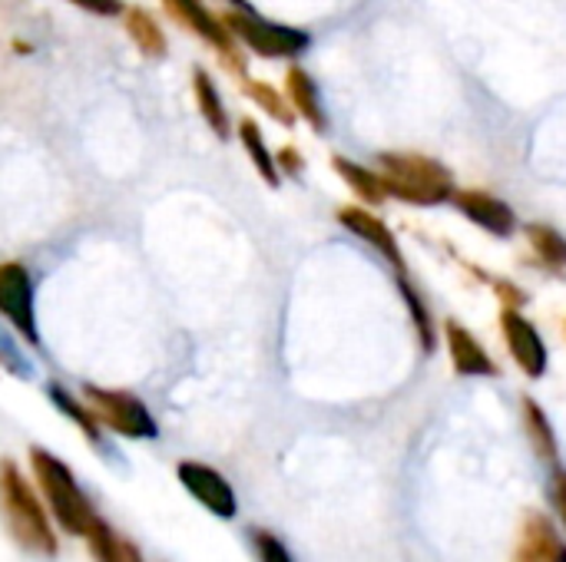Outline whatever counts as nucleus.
<instances>
[{
    "instance_id": "20e7f679",
    "label": "nucleus",
    "mask_w": 566,
    "mask_h": 562,
    "mask_svg": "<svg viewBox=\"0 0 566 562\" xmlns=\"http://www.w3.org/2000/svg\"><path fill=\"white\" fill-rule=\"evenodd\" d=\"M222 20H226L229 33L245 50H252L255 56H265V60H292V56H302L308 50V43H312L305 30L289 26V23H275V20H265L255 10H249V7L229 10V13H222Z\"/></svg>"
},
{
    "instance_id": "ddd939ff",
    "label": "nucleus",
    "mask_w": 566,
    "mask_h": 562,
    "mask_svg": "<svg viewBox=\"0 0 566 562\" xmlns=\"http://www.w3.org/2000/svg\"><path fill=\"white\" fill-rule=\"evenodd\" d=\"M444 344H448L451 364L461 378H497L501 374L491 351L461 321H444Z\"/></svg>"
},
{
    "instance_id": "c756f323",
    "label": "nucleus",
    "mask_w": 566,
    "mask_h": 562,
    "mask_svg": "<svg viewBox=\"0 0 566 562\" xmlns=\"http://www.w3.org/2000/svg\"><path fill=\"white\" fill-rule=\"evenodd\" d=\"M564 335H566V325H564Z\"/></svg>"
},
{
    "instance_id": "cd10ccee",
    "label": "nucleus",
    "mask_w": 566,
    "mask_h": 562,
    "mask_svg": "<svg viewBox=\"0 0 566 562\" xmlns=\"http://www.w3.org/2000/svg\"><path fill=\"white\" fill-rule=\"evenodd\" d=\"M275 162H279V172H285V176H302V169H305V159L295 146H282L275 152Z\"/></svg>"
},
{
    "instance_id": "9b49d317",
    "label": "nucleus",
    "mask_w": 566,
    "mask_h": 562,
    "mask_svg": "<svg viewBox=\"0 0 566 562\" xmlns=\"http://www.w3.org/2000/svg\"><path fill=\"white\" fill-rule=\"evenodd\" d=\"M451 205L481 232L494 235V238H514L517 232V212L514 205H507L501 195L488 192V189H454Z\"/></svg>"
},
{
    "instance_id": "bb28decb",
    "label": "nucleus",
    "mask_w": 566,
    "mask_h": 562,
    "mask_svg": "<svg viewBox=\"0 0 566 562\" xmlns=\"http://www.w3.org/2000/svg\"><path fill=\"white\" fill-rule=\"evenodd\" d=\"M491 285H494V291H497V298L504 301V308H524L527 305V295L514 285V282H504V278H491Z\"/></svg>"
},
{
    "instance_id": "f8f14e48",
    "label": "nucleus",
    "mask_w": 566,
    "mask_h": 562,
    "mask_svg": "<svg viewBox=\"0 0 566 562\" xmlns=\"http://www.w3.org/2000/svg\"><path fill=\"white\" fill-rule=\"evenodd\" d=\"M514 562H566V537L547 513L524 517Z\"/></svg>"
},
{
    "instance_id": "412c9836",
    "label": "nucleus",
    "mask_w": 566,
    "mask_h": 562,
    "mask_svg": "<svg viewBox=\"0 0 566 562\" xmlns=\"http://www.w3.org/2000/svg\"><path fill=\"white\" fill-rule=\"evenodd\" d=\"M86 543H90V553L96 562H143L139 560V550L123 540L109 523L96 520L90 530H86Z\"/></svg>"
},
{
    "instance_id": "f03ea898",
    "label": "nucleus",
    "mask_w": 566,
    "mask_h": 562,
    "mask_svg": "<svg viewBox=\"0 0 566 562\" xmlns=\"http://www.w3.org/2000/svg\"><path fill=\"white\" fill-rule=\"evenodd\" d=\"M0 510L3 520L13 533V540L36 556H56V533L50 527V517L17 464L3 460L0 464Z\"/></svg>"
},
{
    "instance_id": "f257e3e1",
    "label": "nucleus",
    "mask_w": 566,
    "mask_h": 562,
    "mask_svg": "<svg viewBox=\"0 0 566 562\" xmlns=\"http://www.w3.org/2000/svg\"><path fill=\"white\" fill-rule=\"evenodd\" d=\"M375 162L388 182L391 199H401L408 205H421V209L444 205L458 189L454 172L444 162L421 152H381Z\"/></svg>"
},
{
    "instance_id": "a878e982",
    "label": "nucleus",
    "mask_w": 566,
    "mask_h": 562,
    "mask_svg": "<svg viewBox=\"0 0 566 562\" xmlns=\"http://www.w3.org/2000/svg\"><path fill=\"white\" fill-rule=\"evenodd\" d=\"M551 503H554V513H557V520L564 523L566 530V467L564 464H557V467H551Z\"/></svg>"
},
{
    "instance_id": "0eeeda50",
    "label": "nucleus",
    "mask_w": 566,
    "mask_h": 562,
    "mask_svg": "<svg viewBox=\"0 0 566 562\" xmlns=\"http://www.w3.org/2000/svg\"><path fill=\"white\" fill-rule=\"evenodd\" d=\"M501 335L514 364L531 381H541L547 374L551 354H547V341L541 338L537 325L524 315V308H501Z\"/></svg>"
},
{
    "instance_id": "9d476101",
    "label": "nucleus",
    "mask_w": 566,
    "mask_h": 562,
    "mask_svg": "<svg viewBox=\"0 0 566 562\" xmlns=\"http://www.w3.org/2000/svg\"><path fill=\"white\" fill-rule=\"evenodd\" d=\"M338 225L348 229L355 238H361L371 252H378L381 262H388L395 268V275H408V262H405V252H401L398 235L368 205H342L338 209Z\"/></svg>"
},
{
    "instance_id": "c85d7f7f",
    "label": "nucleus",
    "mask_w": 566,
    "mask_h": 562,
    "mask_svg": "<svg viewBox=\"0 0 566 562\" xmlns=\"http://www.w3.org/2000/svg\"><path fill=\"white\" fill-rule=\"evenodd\" d=\"M70 3H76L80 10L99 13V17H113V13H119V10H123V3H119V0H70Z\"/></svg>"
},
{
    "instance_id": "dca6fc26",
    "label": "nucleus",
    "mask_w": 566,
    "mask_h": 562,
    "mask_svg": "<svg viewBox=\"0 0 566 562\" xmlns=\"http://www.w3.org/2000/svg\"><path fill=\"white\" fill-rule=\"evenodd\" d=\"M395 282H398V295L405 301V311H408V321H411V328L418 335L421 351L424 354H434V348H438V325H434L431 305L424 301V295L418 291V285L408 275H395Z\"/></svg>"
},
{
    "instance_id": "a211bd4d",
    "label": "nucleus",
    "mask_w": 566,
    "mask_h": 562,
    "mask_svg": "<svg viewBox=\"0 0 566 562\" xmlns=\"http://www.w3.org/2000/svg\"><path fill=\"white\" fill-rule=\"evenodd\" d=\"M192 93H196V106L206 119V126L219 136V139H229L232 136V119H229V109L216 89V79L206 73V70H196L192 73Z\"/></svg>"
},
{
    "instance_id": "6e6552de",
    "label": "nucleus",
    "mask_w": 566,
    "mask_h": 562,
    "mask_svg": "<svg viewBox=\"0 0 566 562\" xmlns=\"http://www.w3.org/2000/svg\"><path fill=\"white\" fill-rule=\"evenodd\" d=\"M176 477H179V484L186 487V494H189L199 507H206L212 517H219V520H235V513H239L235 490H232V484H229L216 467L199 464V460H182V464L176 467Z\"/></svg>"
},
{
    "instance_id": "1a4fd4ad",
    "label": "nucleus",
    "mask_w": 566,
    "mask_h": 562,
    "mask_svg": "<svg viewBox=\"0 0 566 562\" xmlns=\"http://www.w3.org/2000/svg\"><path fill=\"white\" fill-rule=\"evenodd\" d=\"M0 315L3 321L27 341L36 344V315H33V285L20 262L0 265Z\"/></svg>"
},
{
    "instance_id": "b1692460",
    "label": "nucleus",
    "mask_w": 566,
    "mask_h": 562,
    "mask_svg": "<svg viewBox=\"0 0 566 562\" xmlns=\"http://www.w3.org/2000/svg\"><path fill=\"white\" fill-rule=\"evenodd\" d=\"M245 93H249V99H252L259 109H265L279 126H295V109H292L289 96H282L272 83L245 79Z\"/></svg>"
},
{
    "instance_id": "4be33fe9",
    "label": "nucleus",
    "mask_w": 566,
    "mask_h": 562,
    "mask_svg": "<svg viewBox=\"0 0 566 562\" xmlns=\"http://www.w3.org/2000/svg\"><path fill=\"white\" fill-rule=\"evenodd\" d=\"M126 30H129V40H133L146 56H163V53H166V33H163V26L156 23L153 13L133 7V10L126 13Z\"/></svg>"
},
{
    "instance_id": "423d86ee",
    "label": "nucleus",
    "mask_w": 566,
    "mask_h": 562,
    "mask_svg": "<svg viewBox=\"0 0 566 562\" xmlns=\"http://www.w3.org/2000/svg\"><path fill=\"white\" fill-rule=\"evenodd\" d=\"M166 3V10L172 13V20L176 23H182L186 30H192L199 40H206L222 60H226V66L229 70H235V73H242L245 70V60H242V50H239V40L229 33V26H226V20L222 17H216L202 0H163Z\"/></svg>"
},
{
    "instance_id": "393cba45",
    "label": "nucleus",
    "mask_w": 566,
    "mask_h": 562,
    "mask_svg": "<svg viewBox=\"0 0 566 562\" xmlns=\"http://www.w3.org/2000/svg\"><path fill=\"white\" fill-rule=\"evenodd\" d=\"M252 550L259 562H295L289 547L272 530H252Z\"/></svg>"
},
{
    "instance_id": "f3484780",
    "label": "nucleus",
    "mask_w": 566,
    "mask_h": 562,
    "mask_svg": "<svg viewBox=\"0 0 566 562\" xmlns=\"http://www.w3.org/2000/svg\"><path fill=\"white\" fill-rule=\"evenodd\" d=\"M521 411H524V431H527V441H531L534 454L541 457V464L557 467L560 464V441H557V431H554L547 411L534 397H524Z\"/></svg>"
},
{
    "instance_id": "4468645a",
    "label": "nucleus",
    "mask_w": 566,
    "mask_h": 562,
    "mask_svg": "<svg viewBox=\"0 0 566 562\" xmlns=\"http://www.w3.org/2000/svg\"><path fill=\"white\" fill-rule=\"evenodd\" d=\"M285 96H289L295 116H302L315 132L328 129V109L322 103V89H318V83L312 79L308 70L289 66V73H285Z\"/></svg>"
},
{
    "instance_id": "5701e85b",
    "label": "nucleus",
    "mask_w": 566,
    "mask_h": 562,
    "mask_svg": "<svg viewBox=\"0 0 566 562\" xmlns=\"http://www.w3.org/2000/svg\"><path fill=\"white\" fill-rule=\"evenodd\" d=\"M46 394H50V401L56 404V411H60V414H66V417H70V421L86 434V441H90V444H99V427H103V424L96 421V414L90 411V404H80V401H76L70 391H63L60 384H50V391H46Z\"/></svg>"
},
{
    "instance_id": "39448f33",
    "label": "nucleus",
    "mask_w": 566,
    "mask_h": 562,
    "mask_svg": "<svg viewBox=\"0 0 566 562\" xmlns=\"http://www.w3.org/2000/svg\"><path fill=\"white\" fill-rule=\"evenodd\" d=\"M83 397L90 404V411L96 414V421L109 431H116L119 437H129V441H153L159 434L149 407L129 394V391H109V388H93L86 384L83 388Z\"/></svg>"
},
{
    "instance_id": "6ab92c4d",
    "label": "nucleus",
    "mask_w": 566,
    "mask_h": 562,
    "mask_svg": "<svg viewBox=\"0 0 566 562\" xmlns=\"http://www.w3.org/2000/svg\"><path fill=\"white\" fill-rule=\"evenodd\" d=\"M239 139H242V149H245V156H249V162L255 166V172L262 176V182H269L272 189L282 182V172H279V162H275V152L269 149V142H265V136H262V129H259V123L255 119H239Z\"/></svg>"
},
{
    "instance_id": "aec40b11",
    "label": "nucleus",
    "mask_w": 566,
    "mask_h": 562,
    "mask_svg": "<svg viewBox=\"0 0 566 562\" xmlns=\"http://www.w3.org/2000/svg\"><path fill=\"white\" fill-rule=\"evenodd\" d=\"M524 235H527V245L534 252V258L551 268V272H566V235L557 232L554 225L547 222H531L524 225Z\"/></svg>"
},
{
    "instance_id": "7ed1b4c3",
    "label": "nucleus",
    "mask_w": 566,
    "mask_h": 562,
    "mask_svg": "<svg viewBox=\"0 0 566 562\" xmlns=\"http://www.w3.org/2000/svg\"><path fill=\"white\" fill-rule=\"evenodd\" d=\"M30 467H33V477L40 484V494L43 500L50 503V513L53 520L70 533V537H86V530L99 520L93 503L86 500V494L80 490L73 470L50 450H40L33 447L30 450Z\"/></svg>"
},
{
    "instance_id": "2eb2a0df",
    "label": "nucleus",
    "mask_w": 566,
    "mask_h": 562,
    "mask_svg": "<svg viewBox=\"0 0 566 562\" xmlns=\"http://www.w3.org/2000/svg\"><path fill=\"white\" fill-rule=\"evenodd\" d=\"M332 166H335V172H338V179L361 199V202H368V205H381V202H388L391 199V192H388V182H385V176H381V169L375 166H361V162H352V159H345V156H335L332 159Z\"/></svg>"
}]
</instances>
